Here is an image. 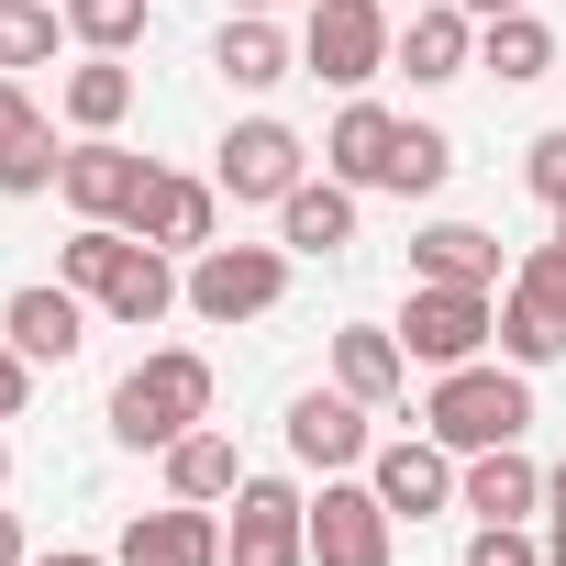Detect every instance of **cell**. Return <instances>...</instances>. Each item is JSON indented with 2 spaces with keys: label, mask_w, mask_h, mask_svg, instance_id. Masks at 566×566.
Returning <instances> with one entry per match:
<instances>
[{
  "label": "cell",
  "mask_w": 566,
  "mask_h": 566,
  "mask_svg": "<svg viewBox=\"0 0 566 566\" xmlns=\"http://www.w3.org/2000/svg\"><path fill=\"white\" fill-rule=\"evenodd\" d=\"M455 178V134L444 123H400V156H389V200H433Z\"/></svg>",
  "instance_id": "cell-29"
},
{
  "label": "cell",
  "mask_w": 566,
  "mask_h": 566,
  "mask_svg": "<svg viewBox=\"0 0 566 566\" xmlns=\"http://www.w3.org/2000/svg\"><path fill=\"white\" fill-rule=\"evenodd\" d=\"M500 356L511 367L566 356V244H522V266L500 277Z\"/></svg>",
  "instance_id": "cell-6"
},
{
  "label": "cell",
  "mask_w": 566,
  "mask_h": 566,
  "mask_svg": "<svg viewBox=\"0 0 566 566\" xmlns=\"http://www.w3.org/2000/svg\"><path fill=\"white\" fill-rule=\"evenodd\" d=\"M145 23H156V0H67V34H78L90 56H134Z\"/></svg>",
  "instance_id": "cell-30"
},
{
  "label": "cell",
  "mask_w": 566,
  "mask_h": 566,
  "mask_svg": "<svg viewBox=\"0 0 566 566\" xmlns=\"http://www.w3.org/2000/svg\"><path fill=\"white\" fill-rule=\"evenodd\" d=\"M0 489H12V444H0Z\"/></svg>",
  "instance_id": "cell-41"
},
{
  "label": "cell",
  "mask_w": 566,
  "mask_h": 566,
  "mask_svg": "<svg viewBox=\"0 0 566 566\" xmlns=\"http://www.w3.org/2000/svg\"><path fill=\"white\" fill-rule=\"evenodd\" d=\"M389 156H400V112L356 90V101L334 112V134H323V178H345V189H389Z\"/></svg>",
  "instance_id": "cell-16"
},
{
  "label": "cell",
  "mask_w": 566,
  "mask_h": 566,
  "mask_svg": "<svg viewBox=\"0 0 566 566\" xmlns=\"http://www.w3.org/2000/svg\"><path fill=\"white\" fill-rule=\"evenodd\" d=\"M411 277H467V290H500V233L489 222H422L411 233Z\"/></svg>",
  "instance_id": "cell-23"
},
{
  "label": "cell",
  "mask_w": 566,
  "mask_h": 566,
  "mask_svg": "<svg viewBox=\"0 0 566 566\" xmlns=\"http://www.w3.org/2000/svg\"><path fill=\"white\" fill-rule=\"evenodd\" d=\"M411 345V367H467L500 345V290H467V277H411V301L389 323Z\"/></svg>",
  "instance_id": "cell-4"
},
{
  "label": "cell",
  "mask_w": 566,
  "mask_h": 566,
  "mask_svg": "<svg viewBox=\"0 0 566 566\" xmlns=\"http://www.w3.org/2000/svg\"><path fill=\"white\" fill-rule=\"evenodd\" d=\"M0 566H34V544H23V511H0Z\"/></svg>",
  "instance_id": "cell-36"
},
{
  "label": "cell",
  "mask_w": 566,
  "mask_h": 566,
  "mask_svg": "<svg viewBox=\"0 0 566 566\" xmlns=\"http://www.w3.org/2000/svg\"><path fill=\"white\" fill-rule=\"evenodd\" d=\"M356 200L367 189H345V178H301L290 200H277V244L290 255H345L356 244Z\"/></svg>",
  "instance_id": "cell-21"
},
{
  "label": "cell",
  "mask_w": 566,
  "mask_h": 566,
  "mask_svg": "<svg viewBox=\"0 0 566 566\" xmlns=\"http://www.w3.org/2000/svg\"><path fill=\"white\" fill-rule=\"evenodd\" d=\"M290 455H301L312 478H356V467L378 455L367 400H356V389H301V400H290Z\"/></svg>",
  "instance_id": "cell-10"
},
{
  "label": "cell",
  "mask_w": 566,
  "mask_h": 566,
  "mask_svg": "<svg viewBox=\"0 0 566 566\" xmlns=\"http://www.w3.org/2000/svg\"><path fill=\"white\" fill-rule=\"evenodd\" d=\"M145 178H156V156H134V145H112V134H78V145H67V178H56V200H67L78 222H134Z\"/></svg>",
  "instance_id": "cell-11"
},
{
  "label": "cell",
  "mask_w": 566,
  "mask_h": 566,
  "mask_svg": "<svg viewBox=\"0 0 566 566\" xmlns=\"http://www.w3.org/2000/svg\"><path fill=\"white\" fill-rule=\"evenodd\" d=\"M67 178V145H56V123H34L23 145H0V200H45Z\"/></svg>",
  "instance_id": "cell-31"
},
{
  "label": "cell",
  "mask_w": 566,
  "mask_h": 566,
  "mask_svg": "<svg viewBox=\"0 0 566 566\" xmlns=\"http://www.w3.org/2000/svg\"><path fill=\"white\" fill-rule=\"evenodd\" d=\"M478 67V23L455 12V0H411V23H400V78L411 90H444Z\"/></svg>",
  "instance_id": "cell-18"
},
{
  "label": "cell",
  "mask_w": 566,
  "mask_h": 566,
  "mask_svg": "<svg viewBox=\"0 0 566 566\" xmlns=\"http://www.w3.org/2000/svg\"><path fill=\"white\" fill-rule=\"evenodd\" d=\"M134 244H145V233H123V222H78V233L56 244V277H67V290H78V301H101V290H112V277L134 266Z\"/></svg>",
  "instance_id": "cell-27"
},
{
  "label": "cell",
  "mask_w": 566,
  "mask_h": 566,
  "mask_svg": "<svg viewBox=\"0 0 566 566\" xmlns=\"http://www.w3.org/2000/svg\"><path fill=\"white\" fill-rule=\"evenodd\" d=\"M400 555V511L367 478H323L312 489V566H389Z\"/></svg>",
  "instance_id": "cell-9"
},
{
  "label": "cell",
  "mask_w": 566,
  "mask_h": 566,
  "mask_svg": "<svg viewBox=\"0 0 566 566\" xmlns=\"http://www.w3.org/2000/svg\"><path fill=\"white\" fill-rule=\"evenodd\" d=\"M301 178H312V145L277 123V112H244V123L211 145V189H222V200H266V211H277Z\"/></svg>",
  "instance_id": "cell-8"
},
{
  "label": "cell",
  "mask_w": 566,
  "mask_h": 566,
  "mask_svg": "<svg viewBox=\"0 0 566 566\" xmlns=\"http://www.w3.org/2000/svg\"><path fill=\"white\" fill-rule=\"evenodd\" d=\"M277 301H290V244H200V255H189V312H200L211 334L266 323Z\"/></svg>",
  "instance_id": "cell-5"
},
{
  "label": "cell",
  "mask_w": 566,
  "mask_h": 566,
  "mask_svg": "<svg viewBox=\"0 0 566 566\" xmlns=\"http://www.w3.org/2000/svg\"><path fill=\"white\" fill-rule=\"evenodd\" d=\"M112 566H222V511L200 500H167V511H134Z\"/></svg>",
  "instance_id": "cell-15"
},
{
  "label": "cell",
  "mask_w": 566,
  "mask_h": 566,
  "mask_svg": "<svg viewBox=\"0 0 566 566\" xmlns=\"http://www.w3.org/2000/svg\"><path fill=\"white\" fill-rule=\"evenodd\" d=\"M555 244H566V211H555Z\"/></svg>",
  "instance_id": "cell-42"
},
{
  "label": "cell",
  "mask_w": 566,
  "mask_h": 566,
  "mask_svg": "<svg viewBox=\"0 0 566 566\" xmlns=\"http://www.w3.org/2000/svg\"><path fill=\"white\" fill-rule=\"evenodd\" d=\"M301 67L323 78V90H367V78H389L400 67V23H389V0H312L301 12Z\"/></svg>",
  "instance_id": "cell-3"
},
{
  "label": "cell",
  "mask_w": 566,
  "mask_h": 566,
  "mask_svg": "<svg viewBox=\"0 0 566 566\" xmlns=\"http://www.w3.org/2000/svg\"><path fill=\"white\" fill-rule=\"evenodd\" d=\"M211 67H222V90H277V78H301V45L277 34V12H222V34H211Z\"/></svg>",
  "instance_id": "cell-19"
},
{
  "label": "cell",
  "mask_w": 566,
  "mask_h": 566,
  "mask_svg": "<svg viewBox=\"0 0 566 566\" xmlns=\"http://www.w3.org/2000/svg\"><path fill=\"white\" fill-rule=\"evenodd\" d=\"M455 511H478V522H533V511H544V467H533L522 444L455 455Z\"/></svg>",
  "instance_id": "cell-17"
},
{
  "label": "cell",
  "mask_w": 566,
  "mask_h": 566,
  "mask_svg": "<svg viewBox=\"0 0 566 566\" xmlns=\"http://www.w3.org/2000/svg\"><path fill=\"white\" fill-rule=\"evenodd\" d=\"M478 67H489L500 90L555 78V23H544V12H500V23H478Z\"/></svg>",
  "instance_id": "cell-25"
},
{
  "label": "cell",
  "mask_w": 566,
  "mask_h": 566,
  "mask_svg": "<svg viewBox=\"0 0 566 566\" xmlns=\"http://www.w3.org/2000/svg\"><path fill=\"white\" fill-rule=\"evenodd\" d=\"M522 189H533L544 211H566V123H544V134L522 145Z\"/></svg>",
  "instance_id": "cell-32"
},
{
  "label": "cell",
  "mask_w": 566,
  "mask_h": 566,
  "mask_svg": "<svg viewBox=\"0 0 566 566\" xmlns=\"http://www.w3.org/2000/svg\"><path fill=\"white\" fill-rule=\"evenodd\" d=\"M422 433H433L444 455H489V444H522V433H533V367H511V356H467V367H433Z\"/></svg>",
  "instance_id": "cell-2"
},
{
  "label": "cell",
  "mask_w": 566,
  "mask_h": 566,
  "mask_svg": "<svg viewBox=\"0 0 566 566\" xmlns=\"http://www.w3.org/2000/svg\"><path fill=\"white\" fill-rule=\"evenodd\" d=\"M222 12H290V0H222Z\"/></svg>",
  "instance_id": "cell-40"
},
{
  "label": "cell",
  "mask_w": 566,
  "mask_h": 566,
  "mask_svg": "<svg viewBox=\"0 0 566 566\" xmlns=\"http://www.w3.org/2000/svg\"><path fill=\"white\" fill-rule=\"evenodd\" d=\"M211 222H222V189H211V178H178V167H156L123 233H145V244H167V255H200V244H222Z\"/></svg>",
  "instance_id": "cell-14"
},
{
  "label": "cell",
  "mask_w": 566,
  "mask_h": 566,
  "mask_svg": "<svg viewBox=\"0 0 566 566\" xmlns=\"http://www.w3.org/2000/svg\"><path fill=\"white\" fill-rule=\"evenodd\" d=\"M56 112H67V134H123V112H134V67H123V56H78L67 90H56Z\"/></svg>",
  "instance_id": "cell-26"
},
{
  "label": "cell",
  "mask_w": 566,
  "mask_h": 566,
  "mask_svg": "<svg viewBox=\"0 0 566 566\" xmlns=\"http://www.w3.org/2000/svg\"><path fill=\"white\" fill-rule=\"evenodd\" d=\"M544 566H566V511H544Z\"/></svg>",
  "instance_id": "cell-38"
},
{
  "label": "cell",
  "mask_w": 566,
  "mask_h": 566,
  "mask_svg": "<svg viewBox=\"0 0 566 566\" xmlns=\"http://www.w3.org/2000/svg\"><path fill=\"white\" fill-rule=\"evenodd\" d=\"M367 489H378L400 522H433V511H455V455H444L433 433H378V455H367Z\"/></svg>",
  "instance_id": "cell-12"
},
{
  "label": "cell",
  "mask_w": 566,
  "mask_h": 566,
  "mask_svg": "<svg viewBox=\"0 0 566 566\" xmlns=\"http://www.w3.org/2000/svg\"><path fill=\"white\" fill-rule=\"evenodd\" d=\"M167 312H189V266H178L167 244H134V266L101 290V323H123V334H156Z\"/></svg>",
  "instance_id": "cell-20"
},
{
  "label": "cell",
  "mask_w": 566,
  "mask_h": 566,
  "mask_svg": "<svg viewBox=\"0 0 566 566\" xmlns=\"http://www.w3.org/2000/svg\"><path fill=\"white\" fill-rule=\"evenodd\" d=\"M34 566H112V555H90V544H56V555H34Z\"/></svg>",
  "instance_id": "cell-39"
},
{
  "label": "cell",
  "mask_w": 566,
  "mask_h": 566,
  "mask_svg": "<svg viewBox=\"0 0 566 566\" xmlns=\"http://www.w3.org/2000/svg\"><path fill=\"white\" fill-rule=\"evenodd\" d=\"M467 566H544V533H522V522H478V533H467Z\"/></svg>",
  "instance_id": "cell-33"
},
{
  "label": "cell",
  "mask_w": 566,
  "mask_h": 566,
  "mask_svg": "<svg viewBox=\"0 0 566 566\" xmlns=\"http://www.w3.org/2000/svg\"><path fill=\"white\" fill-rule=\"evenodd\" d=\"M455 12L467 23H500V12H533V0H455Z\"/></svg>",
  "instance_id": "cell-37"
},
{
  "label": "cell",
  "mask_w": 566,
  "mask_h": 566,
  "mask_svg": "<svg viewBox=\"0 0 566 566\" xmlns=\"http://www.w3.org/2000/svg\"><path fill=\"white\" fill-rule=\"evenodd\" d=\"M156 467H167V500H200V511H222V500L244 489V455H233V433H211V422H200V433H178Z\"/></svg>",
  "instance_id": "cell-24"
},
{
  "label": "cell",
  "mask_w": 566,
  "mask_h": 566,
  "mask_svg": "<svg viewBox=\"0 0 566 566\" xmlns=\"http://www.w3.org/2000/svg\"><path fill=\"white\" fill-rule=\"evenodd\" d=\"M34 123H45V101H34V90H23L12 67H0V145H23Z\"/></svg>",
  "instance_id": "cell-35"
},
{
  "label": "cell",
  "mask_w": 566,
  "mask_h": 566,
  "mask_svg": "<svg viewBox=\"0 0 566 566\" xmlns=\"http://www.w3.org/2000/svg\"><path fill=\"white\" fill-rule=\"evenodd\" d=\"M334 389H356L367 411H389V400L411 389V345H400L389 323H345V334H334Z\"/></svg>",
  "instance_id": "cell-22"
},
{
  "label": "cell",
  "mask_w": 566,
  "mask_h": 566,
  "mask_svg": "<svg viewBox=\"0 0 566 566\" xmlns=\"http://www.w3.org/2000/svg\"><path fill=\"white\" fill-rule=\"evenodd\" d=\"M211 356L200 345H156V356H134L123 378H112V400H101V422H112V444H134V455H167L178 433H200L211 422Z\"/></svg>",
  "instance_id": "cell-1"
},
{
  "label": "cell",
  "mask_w": 566,
  "mask_h": 566,
  "mask_svg": "<svg viewBox=\"0 0 566 566\" xmlns=\"http://www.w3.org/2000/svg\"><path fill=\"white\" fill-rule=\"evenodd\" d=\"M90 312H101V301H78L67 277H34V290H12V301H0V334H12L34 367H67V356L90 345Z\"/></svg>",
  "instance_id": "cell-13"
},
{
  "label": "cell",
  "mask_w": 566,
  "mask_h": 566,
  "mask_svg": "<svg viewBox=\"0 0 566 566\" xmlns=\"http://www.w3.org/2000/svg\"><path fill=\"white\" fill-rule=\"evenodd\" d=\"M23 400H34V356L0 334V422H23Z\"/></svg>",
  "instance_id": "cell-34"
},
{
  "label": "cell",
  "mask_w": 566,
  "mask_h": 566,
  "mask_svg": "<svg viewBox=\"0 0 566 566\" xmlns=\"http://www.w3.org/2000/svg\"><path fill=\"white\" fill-rule=\"evenodd\" d=\"M56 34H67V0H0V67H56Z\"/></svg>",
  "instance_id": "cell-28"
},
{
  "label": "cell",
  "mask_w": 566,
  "mask_h": 566,
  "mask_svg": "<svg viewBox=\"0 0 566 566\" xmlns=\"http://www.w3.org/2000/svg\"><path fill=\"white\" fill-rule=\"evenodd\" d=\"M222 511H233L222 522V566H312V500L290 478H255L244 467V489Z\"/></svg>",
  "instance_id": "cell-7"
}]
</instances>
